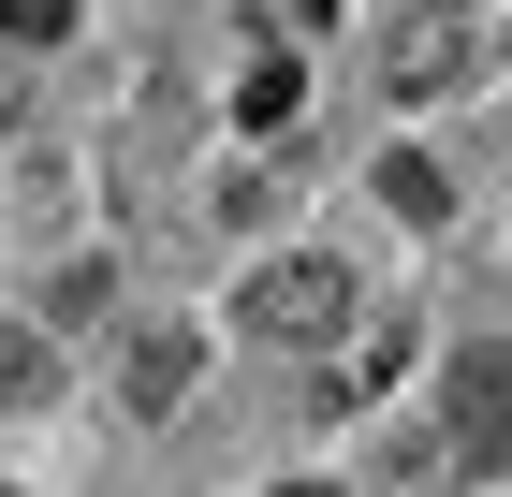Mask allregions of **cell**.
Returning <instances> with one entry per match:
<instances>
[{
  "mask_svg": "<svg viewBox=\"0 0 512 497\" xmlns=\"http://www.w3.org/2000/svg\"><path fill=\"white\" fill-rule=\"evenodd\" d=\"M337 322H366V293H352L337 249H278L235 293V337H264V351H337Z\"/></svg>",
  "mask_w": 512,
  "mask_h": 497,
  "instance_id": "6da1fadb",
  "label": "cell"
},
{
  "mask_svg": "<svg viewBox=\"0 0 512 497\" xmlns=\"http://www.w3.org/2000/svg\"><path fill=\"white\" fill-rule=\"evenodd\" d=\"M469 74H483V15L469 0H410V15L381 30V88L395 103H454Z\"/></svg>",
  "mask_w": 512,
  "mask_h": 497,
  "instance_id": "7a4b0ae2",
  "label": "cell"
},
{
  "mask_svg": "<svg viewBox=\"0 0 512 497\" xmlns=\"http://www.w3.org/2000/svg\"><path fill=\"white\" fill-rule=\"evenodd\" d=\"M439 439H454V468L512 454V351H454L439 366Z\"/></svg>",
  "mask_w": 512,
  "mask_h": 497,
  "instance_id": "3957f363",
  "label": "cell"
},
{
  "mask_svg": "<svg viewBox=\"0 0 512 497\" xmlns=\"http://www.w3.org/2000/svg\"><path fill=\"white\" fill-rule=\"evenodd\" d=\"M191 381H205V337H191V322H147V337L118 351V410H132V424H161Z\"/></svg>",
  "mask_w": 512,
  "mask_h": 497,
  "instance_id": "277c9868",
  "label": "cell"
},
{
  "mask_svg": "<svg viewBox=\"0 0 512 497\" xmlns=\"http://www.w3.org/2000/svg\"><path fill=\"white\" fill-rule=\"evenodd\" d=\"M395 366H410V322H366L352 351H322V410H366V395H381Z\"/></svg>",
  "mask_w": 512,
  "mask_h": 497,
  "instance_id": "5b68a950",
  "label": "cell"
},
{
  "mask_svg": "<svg viewBox=\"0 0 512 497\" xmlns=\"http://www.w3.org/2000/svg\"><path fill=\"white\" fill-rule=\"evenodd\" d=\"M366 191H381V205H395L410 234H439V220H454V176H439V161H410V147H395L381 176H366Z\"/></svg>",
  "mask_w": 512,
  "mask_h": 497,
  "instance_id": "8992f818",
  "label": "cell"
},
{
  "mask_svg": "<svg viewBox=\"0 0 512 497\" xmlns=\"http://www.w3.org/2000/svg\"><path fill=\"white\" fill-rule=\"evenodd\" d=\"M235 117H249V132H293V117H308V74H293V59L264 44V59L235 74Z\"/></svg>",
  "mask_w": 512,
  "mask_h": 497,
  "instance_id": "52a82bcc",
  "label": "cell"
},
{
  "mask_svg": "<svg viewBox=\"0 0 512 497\" xmlns=\"http://www.w3.org/2000/svg\"><path fill=\"white\" fill-rule=\"evenodd\" d=\"M59 395V351H44V322H0V410H44Z\"/></svg>",
  "mask_w": 512,
  "mask_h": 497,
  "instance_id": "ba28073f",
  "label": "cell"
},
{
  "mask_svg": "<svg viewBox=\"0 0 512 497\" xmlns=\"http://www.w3.org/2000/svg\"><path fill=\"white\" fill-rule=\"evenodd\" d=\"M205 220H220V234H264V220H278V176H220V205H205Z\"/></svg>",
  "mask_w": 512,
  "mask_h": 497,
  "instance_id": "9c48e42d",
  "label": "cell"
},
{
  "mask_svg": "<svg viewBox=\"0 0 512 497\" xmlns=\"http://www.w3.org/2000/svg\"><path fill=\"white\" fill-rule=\"evenodd\" d=\"M0 30H15V44H59V30H74V0H0Z\"/></svg>",
  "mask_w": 512,
  "mask_h": 497,
  "instance_id": "30bf717a",
  "label": "cell"
},
{
  "mask_svg": "<svg viewBox=\"0 0 512 497\" xmlns=\"http://www.w3.org/2000/svg\"><path fill=\"white\" fill-rule=\"evenodd\" d=\"M0 132H15V74H0Z\"/></svg>",
  "mask_w": 512,
  "mask_h": 497,
  "instance_id": "8fae6325",
  "label": "cell"
},
{
  "mask_svg": "<svg viewBox=\"0 0 512 497\" xmlns=\"http://www.w3.org/2000/svg\"><path fill=\"white\" fill-rule=\"evenodd\" d=\"M278 497H337V483H278Z\"/></svg>",
  "mask_w": 512,
  "mask_h": 497,
  "instance_id": "7c38bea8",
  "label": "cell"
}]
</instances>
